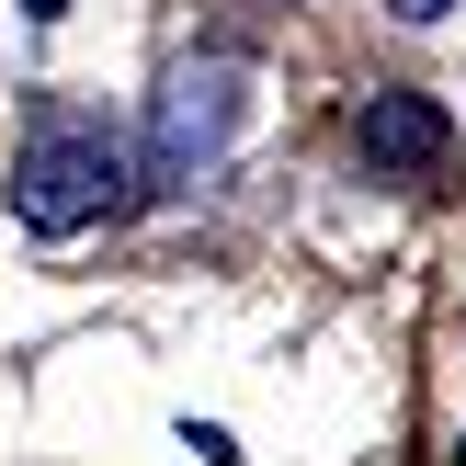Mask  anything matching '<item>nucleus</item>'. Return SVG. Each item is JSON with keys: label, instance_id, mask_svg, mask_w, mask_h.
<instances>
[{"label": "nucleus", "instance_id": "obj_6", "mask_svg": "<svg viewBox=\"0 0 466 466\" xmlns=\"http://www.w3.org/2000/svg\"><path fill=\"white\" fill-rule=\"evenodd\" d=\"M455 466H466V455H455Z\"/></svg>", "mask_w": 466, "mask_h": 466}, {"label": "nucleus", "instance_id": "obj_1", "mask_svg": "<svg viewBox=\"0 0 466 466\" xmlns=\"http://www.w3.org/2000/svg\"><path fill=\"white\" fill-rule=\"evenodd\" d=\"M114 182H126V159H114L103 126H46L35 148L12 159V217L35 228V239H68V228H91L114 205Z\"/></svg>", "mask_w": 466, "mask_h": 466}, {"label": "nucleus", "instance_id": "obj_5", "mask_svg": "<svg viewBox=\"0 0 466 466\" xmlns=\"http://www.w3.org/2000/svg\"><path fill=\"white\" fill-rule=\"evenodd\" d=\"M23 12H46V23H57V12H68V0H23Z\"/></svg>", "mask_w": 466, "mask_h": 466}, {"label": "nucleus", "instance_id": "obj_3", "mask_svg": "<svg viewBox=\"0 0 466 466\" xmlns=\"http://www.w3.org/2000/svg\"><path fill=\"white\" fill-rule=\"evenodd\" d=\"M353 137H364V159H376V182H421V171H444V148H455V126H444L432 91H376Z\"/></svg>", "mask_w": 466, "mask_h": 466}, {"label": "nucleus", "instance_id": "obj_4", "mask_svg": "<svg viewBox=\"0 0 466 466\" xmlns=\"http://www.w3.org/2000/svg\"><path fill=\"white\" fill-rule=\"evenodd\" d=\"M387 12H410V23H432V12H455V0H387Z\"/></svg>", "mask_w": 466, "mask_h": 466}, {"label": "nucleus", "instance_id": "obj_2", "mask_svg": "<svg viewBox=\"0 0 466 466\" xmlns=\"http://www.w3.org/2000/svg\"><path fill=\"white\" fill-rule=\"evenodd\" d=\"M239 114H250V68H228V57H205V68H182L171 91H159V137H148V159H159V182H194L205 159L239 137Z\"/></svg>", "mask_w": 466, "mask_h": 466}]
</instances>
